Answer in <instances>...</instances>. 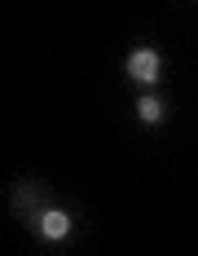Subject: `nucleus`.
Wrapping results in <instances>:
<instances>
[{
    "mask_svg": "<svg viewBox=\"0 0 198 256\" xmlns=\"http://www.w3.org/2000/svg\"><path fill=\"white\" fill-rule=\"evenodd\" d=\"M35 226H40V234H44L49 243H57V238H66V234H71V216H66V212H40V221H35Z\"/></svg>",
    "mask_w": 198,
    "mask_h": 256,
    "instance_id": "nucleus-2",
    "label": "nucleus"
},
{
    "mask_svg": "<svg viewBox=\"0 0 198 256\" xmlns=\"http://www.w3.org/2000/svg\"><path fill=\"white\" fill-rule=\"evenodd\" d=\"M137 115H141L146 124H159V120H163V106L154 102V98H141V102H137Z\"/></svg>",
    "mask_w": 198,
    "mask_h": 256,
    "instance_id": "nucleus-3",
    "label": "nucleus"
},
{
    "mask_svg": "<svg viewBox=\"0 0 198 256\" xmlns=\"http://www.w3.org/2000/svg\"><path fill=\"white\" fill-rule=\"evenodd\" d=\"M128 76L137 84H154L159 80V53L154 49H132L128 53Z\"/></svg>",
    "mask_w": 198,
    "mask_h": 256,
    "instance_id": "nucleus-1",
    "label": "nucleus"
}]
</instances>
